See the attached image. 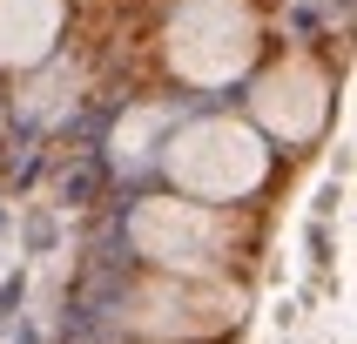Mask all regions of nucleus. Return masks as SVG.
Here are the masks:
<instances>
[{
	"label": "nucleus",
	"instance_id": "nucleus-1",
	"mask_svg": "<svg viewBox=\"0 0 357 344\" xmlns=\"http://www.w3.org/2000/svg\"><path fill=\"white\" fill-rule=\"evenodd\" d=\"M128 243L169 277H229V263L250 257V223L229 216V202L142 196L128 216Z\"/></svg>",
	"mask_w": 357,
	"mask_h": 344
},
{
	"label": "nucleus",
	"instance_id": "nucleus-2",
	"mask_svg": "<svg viewBox=\"0 0 357 344\" xmlns=\"http://www.w3.org/2000/svg\"><path fill=\"white\" fill-rule=\"evenodd\" d=\"M155 162L176 182V196H196V202H243L270 182V149L236 115H196L169 128Z\"/></svg>",
	"mask_w": 357,
	"mask_h": 344
},
{
	"label": "nucleus",
	"instance_id": "nucleus-3",
	"mask_svg": "<svg viewBox=\"0 0 357 344\" xmlns=\"http://www.w3.org/2000/svg\"><path fill=\"white\" fill-rule=\"evenodd\" d=\"M263 20L250 0H176L162 27V61L189 88H229L257 68Z\"/></svg>",
	"mask_w": 357,
	"mask_h": 344
},
{
	"label": "nucleus",
	"instance_id": "nucleus-4",
	"mask_svg": "<svg viewBox=\"0 0 357 344\" xmlns=\"http://www.w3.org/2000/svg\"><path fill=\"white\" fill-rule=\"evenodd\" d=\"M243 317V290L229 277H169L155 270L149 283H135L121 297V324L149 344H202L236 331Z\"/></svg>",
	"mask_w": 357,
	"mask_h": 344
},
{
	"label": "nucleus",
	"instance_id": "nucleus-5",
	"mask_svg": "<svg viewBox=\"0 0 357 344\" xmlns=\"http://www.w3.org/2000/svg\"><path fill=\"white\" fill-rule=\"evenodd\" d=\"M250 115H257L263 135L277 142H317L324 121H331V75H324V61L310 54H277L270 68L257 75V88H250Z\"/></svg>",
	"mask_w": 357,
	"mask_h": 344
},
{
	"label": "nucleus",
	"instance_id": "nucleus-6",
	"mask_svg": "<svg viewBox=\"0 0 357 344\" xmlns=\"http://www.w3.org/2000/svg\"><path fill=\"white\" fill-rule=\"evenodd\" d=\"M61 20H68V0H0V68H14V75L47 68Z\"/></svg>",
	"mask_w": 357,
	"mask_h": 344
},
{
	"label": "nucleus",
	"instance_id": "nucleus-7",
	"mask_svg": "<svg viewBox=\"0 0 357 344\" xmlns=\"http://www.w3.org/2000/svg\"><path fill=\"white\" fill-rule=\"evenodd\" d=\"M176 121H169V108H135V115L115 128V156L121 162H149L162 149V135H169Z\"/></svg>",
	"mask_w": 357,
	"mask_h": 344
}]
</instances>
